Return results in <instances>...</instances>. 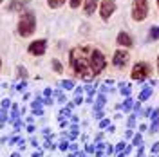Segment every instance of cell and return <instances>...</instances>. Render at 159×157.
Instances as JSON below:
<instances>
[{
  "instance_id": "cell-8",
  "label": "cell",
  "mask_w": 159,
  "mask_h": 157,
  "mask_svg": "<svg viewBox=\"0 0 159 157\" xmlns=\"http://www.w3.org/2000/svg\"><path fill=\"white\" fill-rule=\"evenodd\" d=\"M129 58H130V56H129V52H127V51H116V52H114V60H112V63H114L116 67L121 69V67H125V65H127Z\"/></svg>"
},
{
  "instance_id": "cell-11",
  "label": "cell",
  "mask_w": 159,
  "mask_h": 157,
  "mask_svg": "<svg viewBox=\"0 0 159 157\" xmlns=\"http://www.w3.org/2000/svg\"><path fill=\"white\" fill-rule=\"evenodd\" d=\"M96 7H98V0H85V4H83V11H85V15H92Z\"/></svg>"
},
{
  "instance_id": "cell-10",
  "label": "cell",
  "mask_w": 159,
  "mask_h": 157,
  "mask_svg": "<svg viewBox=\"0 0 159 157\" xmlns=\"http://www.w3.org/2000/svg\"><path fill=\"white\" fill-rule=\"evenodd\" d=\"M116 42H118L119 45H123V47H132V36H130V34H127L125 31H121V33L118 34Z\"/></svg>"
},
{
  "instance_id": "cell-7",
  "label": "cell",
  "mask_w": 159,
  "mask_h": 157,
  "mask_svg": "<svg viewBox=\"0 0 159 157\" xmlns=\"http://www.w3.org/2000/svg\"><path fill=\"white\" fill-rule=\"evenodd\" d=\"M45 49H47V42L45 40H34L27 47V51H29L31 54H34V56H42L45 52Z\"/></svg>"
},
{
  "instance_id": "cell-19",
  "label": "cell",
  "mask_w": 159,
  "mask_h": 157,
  "mask_svg": "<svg viewBox=\"0 0 159 157\" xmlns=\"http://www.w3.org/2000/svg\"><path fill=\"white\" fill-rule=\"evenodd\" d=\"M2 107H4V108L9 107V99H4V101H2Z\"/></svg>"
},
{
  "instance_id": "cell-3",
  "label": "cell",
  "mask_w": 159,
  "mask_h": 157,
  "mask_svg": "<svg viewBox=\"0 0 159 157\" xmlns=\"http://www.w3.org/2000/svg\"><path fill=\"white\" fill-rule=\"evenodd\" d=\"M90 69H92V72L94 74H99L101 70L105 69V65H107V60H105V54L101 52V51L98 49H94L92 52H90Z\"/></svg>"
},
{
  "instance_id": "cell-21",
  "label": "cell",
  "mask_w": 159,
  "mask_h": 157,
  "mask_svg": "<svg viewBox=\"0 0 159 157\" xmlns=\"http://www.w3.org/2000/svg\"><path fill=\"white\" fill-rule=\"evenodd\" d=\"M157 74H159V56H157Z\"/></svg>"
},
{
  "instance_id": "cell-6",
  "label": "cell",
  "mask_w": 159,
  "mask_h": 157,
  "mask_svg": "<svg viewBox=\"0 0 159 157\" xmlns=\"http://www.w3.org/2000/svg\"><path fill=\"white\" fill-rule=\"evenodd\" d=\"M116 11V0H103L99 6V15L103 20H109L110 15Z\"/></svg>"
},
{
  "instance_id": "cell-20",
  "label": "cell",
  "mask_w": 159,
  "mask_h": 157,
  "mask_svg": "<svg viewBox=\"0 0 159 157\" xmlns=\"http://www.w3.org/2000/svg\"><path fill=\"white\" fill-rule=\"evenodd\" d=\"M9 157H20V154H11Z\"/></svg>"
},
{
  "instance_id": "cell-4",
  "label": "cell",
  "mask_w": 159,
  "mask_h": 157,
  "mask_svg": "<svg viewBox=\"0 0 159 157\" xmlns=\"http://www.w3.org/2000/svg\"><path fill=\"white\" fill-rule=\"evenodd\" d=\"M148 15V0H134L132 2V18L136 22L147 18Z\"/></svg>"
},
{
  "instance_id": "cell-9",
  "label": "cell",
  "mask_w": 159,
  "mask_h": 157,
  "mask_svg": "<svg viewBox=\"0 0 159 157\" xmlns=\"http://www.w3.org/2000/svg\"><path fill=\"white\" fill-rule=\"evenodd\" d=\"M29 4V0H15L9 4V11H15V13H24L25 6Z\"/></svg>"
},
{
  "instance_id": "cell-5",
  "label": "cell",
  "mask_w": 159,
  "mask_h": 157,
  "mask_svg": "<svg viewBox=\"0 0 159 157\" xmlns=\"http://www.w3.org/2000/svg\"><path fill=\"white\" fill-rule=\"evenodd\" d=\"M150 72H152V69H150L148 63H145V61H139V63H136V65L132 67L130 78L136 79V81H143V79H147V78L150 76Z\"/></svg>"
},
{
  "instance_id": "cell-2",
  "label": "cell",
  "mask_w": 159,
  "mask_h": 157,
  "mask_svg": "<svg viewBox=\"0 0 159 157\" xmlns=\"http://www.w3.org/2000/svg\"><path fill=\"white\" fill-rule=\"evenodd\" d=\"M16 29H18L20 36H29V34H33L34 29H36V18H34V15L24 11L22 16H20V22H18V25H16Z\"/></svg>"
},
{
  "instance_id": "cell-23",
  "label": "cell",
  "mask_w": 159,
  "mask_h": 157,
  "mask_svg": "<svg viewBox=\"0 0 159 157\" xmlns=\"http://www.w3.org/2000/svg\"><path fill=\"white\" fill-rule=\"evenodd\" d=\"M0 65H2V60H0Z\"/></svg>"
},
{
  "instance_id": "cell-15",
  "label": "cell",
  "mask_w": 159,
  "mask_h": 157,
  "mask_svg": "<svg viewBox=\"0 0 159 157\" xmlns=\"http://www.w3.org/2000/svg\"><path fill=\"white\" fill-rule=\"evenodd\" d=\"M159 36V27H152V33H150V40H156Z\"/></svg>"
},
{
  "instance_id": "cell-13",
  "label": "cell",
  "mask_w": 159,
  "mask_h": 157,
  "mask_svg": "<svg viewBox=\"0 0 159 157\" xmlns=\"http://www.w3.org/2000/svg\"><path fill=\"white\" fill-rule=\"evenodd\" d=\"M52 69H54V72H61L63 67H61V63H60L58 60H52Z\"/></svg>"
},
{
  "instance_id": "cell-1",
  "label": "cell",
  "mask_w": 159,
  "mask_h": 157,
  "mask_svg": "<svg viewBox=\"0 0 159 157\" xmlns=\"http://www.w3.org/2000/svg\"><path fill=\"white\" fill-rule=\"evenodd\" d=\"M87 54H89V49L85 47H74L69 54L70 67L76 72V76L81 79H90L94 76V72L90 69V61H87Z\"/></svg>"
},
{
  "instance_id": "cell-14",
  "label": "cell",
  "mask_w": 159,
  "mask_h": 157,
  "mask_svg": "<svg viewBox=\"0 0 159 157\" xmlns=\"http://www.w3.org/2000/svg\"><path fill=\"white\" fill-rule=\"evenodd\" d=\"M150 96V88H147V90H143L141 94H139V101H145V99H148Z\"/></svg>"
},
{
  "instance_id": "cell-16",
  "label": "cell",
  "mask_w": 159,
  "mask_h": 157,
  "mask_svg": "<svg viewBox=\"0 0 159 157\" xmlns=\"http://www.w3.org/2000/svg\"><path fill=\"white\" fill-rule=\"evenodd\" d=\"M81 2H83V0H69V4H70V7H72V9L80 7V6H81Z\"/></svg>"
},
{
  "instance_id": "cell-18",
  "label": "cell",
  "mask_w": 159,
  "mask_h": 157,
  "mask_svg": "<svg viewBox=\"0 0 159 157\" xmlns=\"http://www.w3.org/2000/svg\"><path fill=\"white\" fill-rule=\"evenodd\" d=\"M18 72H20V76H24V78L27 76V72H25V69H24V67H18Z\"/></svg>"
},
{
  "instance_id": "cell-22",
  "label": "cell",
  "mask_w": 159,
  "mask_h": 157,
  "mask_svg": "<svg viewBox=\"0 0 159 157\" xmlns=\"http://www.w3.org/2000/svg\"><path fill=\"white\" fill-rule=\"evenodd\" d=\"M156 4H157V7H159V0H156Z\"/></svg>"
},
{
  "instance_id": "cell-12",
  "label": "cell",
  "mask_w": 159,
  "mask_h": 157,
  "mask_svg": "<svg viewBox=\"0 0 159 157\" xmlns=\"http://www.w3.org/2000/svg\"><path fill=\"white\" fill-rule=\"evenodd\" d=\"M47 4H49V7H52V9H58V7H61L65 4V0H47Z\"/></svg>"
},
{
  "instance_id": "cell-24",
  "label": "cell",
  "mask_w": 159,
  "mask_h": 157,
  "mask_svg": "<svg viewBox=\"0 0 159 157\" xmlns=\"http://www.w3.org/2000/svg\"><path fill=\"white\" fill-rule=\"evenodd\" d=\"M0 4H2V0H0Z\"/></svg>"
},
{
  "instance_id": "cell-17",
  "label": "cell",
  "mask_w": 159,
  "mask_h": 157,
  "mask_svg": "<svg viewBox=\"0 0 159 157\" xmlns=\"http://www.w3.org/2000/svg\"><path fill=\"white\" fill-rule=\"evenodd\" d=\"M61 85H63L65 88H72V87H74V83H72V81H63Z\"/></svg>"
}]
</instances>
